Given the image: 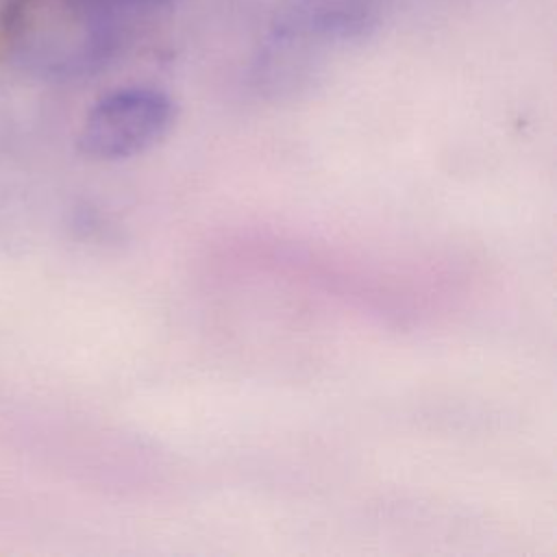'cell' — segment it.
I'll use <instances>...</instances> for the list:
<instances>
[{
  "label": "cell",
  "instance_id": "obj_1",
  "mask_svg": "<svg viewBox=\"0 0 557 557\" xmlns=\"http://www.w3.org/2000/svg\"><path fill=\"white\" fill-rule=\"evenodd\" d=\"M174 122V102L154 87H124L100 98L78 131V150L98 161H120L157 146Z\"/></svg>",
  "mask_w": 557,
  "mask_h": 557
},
{
  "label": "cell",
  "instance_id": "obj_2",
  "mask_svg": "<svg viewBox=\"0 0 557 557\" xmlns=\"http://www.w3.org/2000/svg\"><path fill=\"white\" fill-rule=\"evenodd\" d=\"M107 9H152L163 4L165 0H91Z\"/></svg>",
  "mask_w": 557,
  "mask_h": 557
}]
</instances>
